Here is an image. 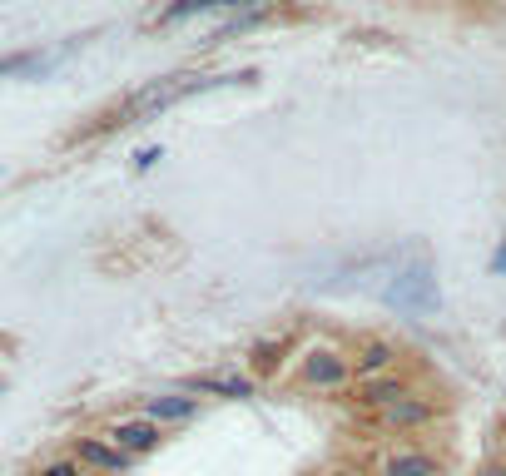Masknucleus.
I'll use <instances>...</instances> for the list:
<instances>
[{
	"label": "nucleus",
	"instance_id": "1",
	"mask_svg": "<svg viewBox=\"0 0 506 476\" xmlns=\"http://www.w3.org/2000/svg\"><path fill=\"white\" fill-rule=\"evenodd\" d=\"M293 388L298 392H342L353 388V352L338 342H308L293 367Z\"/></svg>",
	"mask_w": 506,
	"mask_h": 476
},
{
	"label": "nucleus",
	"instance_id": "2",
	"mask_svg": "<svg viewBox=\"0 0 506 476\" xmlns=\"http://www.w3.org/2000/svg\"><path fill=\"white\" fill-rule=\"evenodd\" d=\"M447 417V402L437 397V392H407L402 402H393V407H382V412H372V426L378 432H397V437H407V432H422V426L442 422Z\"/></svg>",
	"mask_w": 506,
	"mask_h": 476
},
{
	"label": "nucleus",
	"instance_id": "3",
	"mask_svg": "<svg viewBox=\"0 0 506 476\" xmlns=\"http://www.w3.org/2000/svg\"><path fill=\"white\" fill-rule=\"evenodd\" d=\"M70 462L85 476H125L129 466H134V457H125V451L114 447V441H104L100 432H80V437H70Z\"/></svg>",
	"mask_w": 506,
	"mask_h": 476
},
{
	"label": "nucleus",
	"instance_id": "4",
	"mask_svg": "<svg viewBox=\"0 0 506 476\" xmlns=\"http://www.w3.org/2000/svg\"><path fill=\"white\" fill-rule=\"evenodd\" d=\"M100 437L114 441L125 457H134V462H140V457H150V451L165 447V426L150 422V417H140V412H129V417H114V422H104Z\"/></svg>",
	"mask_w": 506,
	"mask_h": 476
},
{
	"label": "nucleus",
	"instance_id": "5",
	"mask_svg": "<svg viewBox=\"0 0 506 476\" xmlns=\"http://www.w3.org/2000/svg\"><path fill=\"white\" fill-rule=\"evenodd\" d=\"M179 392H194V397H218V402H249L258 397V377L253 372H239V367H228V372H194L179 382Z\"/></svg>",
	"mask_w": 506,
	"mask_h": 476
},
{
	"label": "nucleus",
	"instance_id": "6",
	"mask_svg": "<svg viewBox=\"0 0 506 476\" xmlns=\"http://www.w3.org/2000/svg\"><path fill=\"white\" fill-rule=\"evenodd\" d=\"M348 392H353L348 402H353L357 412H367V417H372V412H382V407L402 402L407 392H418V377L397 367V372H382V377H367V382H353Z\"/></svg>",
	"mask_w": 506,
	"mask_h": 476
},
{
	"label": "nucleus",
	"instance_id": "7",
	"mask_svg": "<svg viewBox=\"0 0 506 476\" xmlns=\"http://www.w3.org/2000/svg\"><path fill=\"white\" fill-rule=\"evenodd\" d=\"M140 417H150V422L159 426H189L194 417L203 412V397H194V392H154V397H140V407H134Z\"/></svg>",
	"mask_w": 506,
	"mask_h": 476
},
{
	"label": "nucleus",
	"instance_id": "8",
	"mask_svg": "<svg viewBox=\"0 0 506 476\" xmlns=\"http://www.w3.org/2000/svg\"><path fill=\"white\" fill-rule=\"evenodd\" d=\"M407 352L397 348L393 338H363L353 348V382H367V377H382V372H397Z\"/></svg>",
	"mask_w": 506,
	"mask_h": 476
},
{
	"label": "nucleus",
	"instance_id": "9",
	"mask_svg": "<svg viewBox=\"0 0 506 476\" xmlns=\"http://www.w3.org/2000/svg\"><path fill=\"white\" fill-rule=\"evenodd\" d=\"M372 476H442V457H432L427 447H393L378 457Z\"/></svg>",
	"mask_w": 506,
	"mask_h": 476
},
{
	"label": "nucleus",
	"instance_id": "10",
	"mask_svg": "<svg viewBox=\"0 0 506 476\" xmlns=\"http://www.w3.org/2000/svg\"><path fill=\"white\" fill-rule=\"evenodd\" d=\"M387 303H393V308H402V313H432V308H437V283H432L427 268L402 273L393 288H387Z\"/></svg>",
	"mask_w": 506,
	"mask_h": 476
},
{
	"label": "nucleus",
	"instance_id": "11",
	"mask_svg": "<svg viewBox=\"0 0 506 476\" xmlns=\"http://www.w3.org/2000/svg\"><path fill=\"white\" fill-rule=\"evenodd\" d=\"M224 5H258V0H174L159 11V26H179L189 15H203V11H224Z\"/></svg>",
	"mask_w": 506,
	"mask_h": 476
},
{
	"label": "nucleus",
	"instance_id": "12",
	"mask_svg": "<svg viewBox=\"0 0 506 476\" xmlns=\"http://www.w3.org/2000/svg\"><path fill=\"white\" fill-rule=\"evenodd\" d=\"M283 352H288V342H283V338L279 342H273V338L258 342V348H253V357H249V372L258 377V382H264V377H273L283 367Z\"/></svg>",
	"mask_w": 506,
	"mask_h": 476
},
{
	"label": "nucleus",
	"instance_id": "13",
	"mask_svg": "<svg viewBox=\"0 0 506 476\" xmlns=\"http://www.w3.org/2000/svg\"><path fill=\"white\" fill-rule=\"evenodd\" d=\"M264 15H268V0H258V5H253V11L234 15V20H228L224 30H218V35H214V45H218V40H228V35H239V30H253V26H258V20H264Z\"/></svg>",
	"mask_w": 506,
	"mask_h": 476
},
{
	"label": "nucleus",
	"instance_id": "14",
	"mask_svg": "<svg viewBox=\"0 0 506 476\" xmlns=\"http://www.w3.org/2000/svg\"><path fill=\"white\" fill-rule=\"evenodd\" d=\"M35 476H85V472H80V466L70 462V457H60V462H45Z\"/></svg>",
	"mask_w": 506,
	"mask_h": 476
},
{
	"label": "nucleus",
	"instance_id": "15",
	"mask_svg": "<svg viewBox=\"0 0 506 476\" xmlns=\"http://www.w3.org/2000/svg\"><path fill=\"white\" fill-rule=\"evenodd\" d=\"M159 159H165V150H154V144H150V150H140V154H134V169H154Z\"/></svg>",
	"mask_w": 506,
	"mask_h": 476
},
{
	"label": "nucleus",
	"instance_id": "16",
	"mask_svg": "<svg viewBox=\"0 0 506 476\" xmlns=\"http://www.w3.org/2000/svg\"><path fill=\"white\" fill-rule=\"evenodd\" d=\"M492 273H506V243L496 249V258H492Z\"/></svg>",
	"mask_w": 506,
	"mask_h": 476
},
{
	"label": "nucleus",
	"instance_id": "17",
	"mask_svg": "<svg viewBox=\"0 0 506 476\" xmlns=\"http://www.w3.org/2000/svg\"><path fill=\"white\" fill-rule=\"evenodd\" d=\"M328 476H367V472H357V466H333Z\"/></svg>",
	"mask_w": 506,
	"mask_h": 476
},
{
	"label": "nucleus",
	"instance_id": "18",
	"mask_svg": "<svg viewBox=\"0 0 506 476\" xmlns=\"http://www.w3.org/2000/svg\"><path fill=\"white\" fill-rule=\"evenodd\" d=\"M481 476H506V462H496V466H487Z\"/></svg>",
	"mask_w": 506,
	"mask_h": 476
}]
</instances>
